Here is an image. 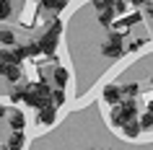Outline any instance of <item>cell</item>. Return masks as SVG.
I'll list each match as a JSON object with an SVG mask.
<instances>
[{
    "instance_id": "1",
    "label": "cell",
    "mask_w": 153,
    "mask_h": 150,
    "mask_svg": "<svg viewBox=\"0 0 153 150\" xmlns=\"http://www.w3.org/2000/svg\"><path fill=\"white\" fill-rule=\"evenodd\" d=\"M60 31H62V24H60V18H55L52 21V26L47 29V34L42 36L36 44H39V55H55V49H57V36H60Z\"/></svg>"
},
{
    "instance_id": "2",
    "label": "cell",
    "mask_w": 153,
    "mask_h": 150,
    "mask_svg": "<svg viewBox=\"0 0 153 150\" xmlns=\"http://www.w3.org/2000/svg\"><path fill=\"white\" fill-rule=\"evenodd\" d=\"M122 52H125V44H122V34H112L109 39L104 41V47H101V55L104 57H122Z\"/></svg>"
},
{
    "instance_id": "3",
    "label": "cell",
    "mask_w": 153,
    "mask_h": 150,
    "mask_svg": "<svg viewBox=\"0 0 153 150\" xmlns=\"http://www.w3.org/2000/svg\"><path fill=\"white\" fill-rule=\"evenodd\" d=\"M120 109V117H122V122L127 124V122H132L135 119V114H137V106H135V101H122V106H117ZM122 124V127H125Z\"/></svg>"
},
{
    "instance_id": "4",
    "label": "cell",
    "mask_w": 153,
    "mask_h": 150,
    "mask_svg": "<svg viewBox=\"0 0 153 150\" xmlns=\"http://www.w3.org/2000/svg\"><path fill=\"white\" fill-rule=\"evenodd\" d=\"M8 124H10V129H13V132H21V129H24V124H26V117L21 114V111H10V114H8Z\"/></svg>"
},
{
    "instance_id": "5",
    "label": "cell",
    "mask_w": 153,
    "mask_h": 150,
    "mask_svg": "<svg viewBox=\"0 0 153 150\" xmlns=\"http://www.w3.org/2000/svg\"><path fill=\"white\" fill-rule=\"evenodd\" d=\"M104 101H109V103H112V106H117V103L122 101L120 86H106V88H104Z\"/></svg>"
},
{
    "instance_id": "6",
    "label": "cell",
    "mask_w": 153,
    "mask_h": 150,
    "mask_svg": "<svg viewBox=\"0 0 153 150\" xmlns=\"http://www.w3.org/2000/svg\"><path fill=\"white\" fill-rule=\"evenodd\" d=\"M24 142H26L24 132H10V137H8V145H5V150H21V148H24Z\"/></svg>"
},
{
    "instance_id": "7",
    "label": "cell",
    "mask_w": 153,
    "mask_h": 150,
    "mask_svg": "<svg viewBox=\"0 0 153 150\" xmlns=\"http://www.w3.org/2000/svg\"><path fill=\"white\" fill-rule=\"evenodd\" d=\"M55 106H44V109H39L36 111V119H39L42 124H52V122H55Z\"/></svg>"
},
{
    "instance_id": "8",
    "label": "cell",
    "mask_w": 153,
    "mask_h": 150,
    "mask_svg": "<svg viewBox=\"0 0 153 150\" xmlns=\"http://www.w3.org/2000/svg\"><path fill=\"white\" fill-rule=\"evenodd\" d=\"M68 78H70V72L65 70V67H55V72H52V80L60 86V91H62V86L68 83Z\"/></svg>"
},
{
    "instance_id": "9",
    "label": "cell",
    "mask_w": 153,
    "mask_h": 150,
    "mask_svg": "<svg viewBox=\"0 0 153 150\" xmlns=\"http://www.w3.org/2000/svg\"><path fill=\"white\" fill-rule=\"evenodd\" d=\"M137 21H140V13H132V16H127L125 21H120V24L114 26V29H117L114 34H120V31H125V29H130V26H135Z\"/></svg>"
},
{
    "instance_id": "10",
    "label": "cell",
    "mask_w": 153,
    "mask_h": 150,
    "mask_svg": "<svg viewBox=\"0 0 153 150\" xmlns=\"http://www.w3.org/2000/svg\"><path fill=\"white\" fill-rule=\"evenodd\" d=\"M122 132L127 134V137H137L143 129H140V124H137V119H132V122H127V124L122 127Z\"/></svg>"
},
{
    "instance_id": "11",
    "label": "cell",
    "mask_w": 153,
    "mask_h": 150,
    "mask_svg": "<svg viewBox=\"0 0 153 150\" xmlns=\"http://www.w3.org/2000/svg\"><path fill=\"white\" fill-rule=\"evenodd\" d=\"M137 91H140V86H137V83H125V86L120 88V93H122V98H125V96H127V101H130V98H132V96H137Z\"/></svg>"
},
{
    "instance_id": "12",
    "label": "cell",
    "mask_w": 153,
    "mask_h": 150,
    "mask_svg": "<svg viewBox=\"0 0 153 150\" xmlns=\"http://www.w3.org/2000/svg\"><path fill=\"white\" fill-rule=\"evenodd\" d=\"M42 8H47V10H55V13H60V10L65 8V3H62V0H42Z\"/></svg>"
},
{
    "instance_id": "13",
    "label": "cell",
    "mask_w": 153,
    "mask_h": 150,
    "mask_svg": "<svg viewBox=\"0 0 153 150\" xmlns=\"http://www.w3.org/2000/svg\"><path fill=\"white\" fill-rule=\"evenodd\" d=\"M62 103H65V93L60 91V88L49 93V106H62Z\"/></svg>"
},
{
    "instance_id": "14",
    "label": "cell",
    "mask_w": 153,
    "mask_h": 150,
    "mask_svg": "<svg viewBox=\"0 0 153 150\" xmlns=\"http://www.w3.org/2000/svg\"><path fill=\"white\" fill-rule=\"evenodd\" d=\"M16 41V34L8 31V29H0V44H5V47H10Z\"/></svg>"
},
{
    "instance_id": "15",
    "label": "cell",
    "mask_w": 153,
    "mask_h": 150,
    "mask_svg": "<svg viewBox=\"0 0 153 150\" xmlns=\"http://www.w3.org/2000/svg\"><path fill=\"white\" fill-rule=\"evenodd\" d=\"M135 8V3H127V0H117V3H112V10H117V13H125V10Z\"/></svg>"
},
{
    "instance_id": "16",
    "label": "cell",
    "mask_w": 153,
    "mask_h": 150,
    "mask_svg": "<svg viewBox=\"0 0 153 150\" xmlns=\"http://www.w3.org/2000/svg\"><path fill=\"white\" fill-rule=\"evenodd\" d=\"M137 124H140V129H153V114H148V111H145L143 117L137 119Z\"/></svg>"
},
{
    "instance_id": "17",
    "label": "cell",
    "mask_w": 153,
    "mask_h": 150,
    "mask_svg": "<svg viewBox=\"0 0 153 150\" xmlns=\"http://www.w3.org/2000/svg\"><path fill=\"white\" fill-rule=\"evenodd\" d=\"M10 13H13V3H8V0H0V21H3V18H8Z\"/></svg>"
},
{
    "instance_id": "18",
    "label": "cell",
    "mask_w": 153,
    "mask_h": 150,
    "mask_svg": "<svg viewBox=\"0 0 153 150\" xmlns=\"http://www.w3.org/2000/svg\"><path fill=\"white\" fill-rule=\"evenodd\" d=\"M24 52H26V57H36L39 55V44L36 41H29V44H24Z\"/></svg>"
},
{
    "instance_id": "19",
    "label": "cell",
    "mask_w": 153,
    "mask_h": 150,
    "mask_svg": "<svg viewBox=\"0 0 153 150\" xmlns=\"http://www.w3.org/2000/svg\"><path fill=\"white\" fill-rule=\"evenodd\" d=\"M24 96H26V88H21V86H18V88H13V91H10V101H24Z\"/></svg>"
},
{
    "instance_id": "20",
    "label": "cell",
    "mask_w": 153,
    "mask_h": 150,
    "mask_svg": "<svg viewBox=\"0 0 153 150\" xmlns=\"http://www.w3.org/2000/svg\"><path fill=\"white\" fill-rule=\"evenodd\" d=\"M112 18H114V10H104V13H99L101 26H112Z\"/></svg>"
},
{
    "instance_id": "21",
    "label": "cell",
    "mask_w": 153,
    "mask_h": 150,
    "mask_svg": "<svg viewBox=\"0 0 153 150\" xmlns=\"http://www.w3.org/2000/svg\"><path fill=\"white\" fill-rule=\"evenodd\" d=\"M5 78H8L10 83H18V80H21V70H18V67H8V72H5Z\"/></svg>"
},
{
    "instance_id": "22",
    "label": "cell",
    "mask_w": 153,
    "mask_h": 150,
    "mask_svg": "<svg viewBox=\"0 0 153 150\" xmlns=\"http://www.w3.org/2000/svg\"><path fill=\"white\" fill-rule=\"evenodd\" d=\"M94 8H96L99 13H104V10H112V0H96V3H94Z\"/></svg>"
},
{
    "instance_id": "23",
    "label": "cell",
    "mask_w": 153,
    "mask_h": 150,
    "mask_svg": "<svg viewBox=\"0 0 153 150\" xmlns=\"http://www.w3.org/2000/svg\"><path fill=\"white\" fill-rule=\"evenodd\" d=\"M8 67H10V65H5V62H0V75H5V72H8Z\"/></svg>"
},
{
    "instance_id": "24",
    "label": "cell",
    "mask_w": 153,
    "mask_h": 150,
    "mask_svg": "<svg viewBox=\"0 0 153 150\" xmlns=\"http://www.w3.org/2000/svg\"><path fill=\"white\" fill-rule=\"evenodd\" d=\"M5 114H8V109H5V106H0V117H5Z\"/></svg>"
},
{
    "instance_id": "25",
    "label": "cell",
    "mask_w": 153,
    "mask_h": 150,
    "mask_svg": "<svg viewBox=\"0 0 153 150\" xmlns=\"http://www.w3.org/2000/svg\"><path fill=\"white\" fill-rule=\"evenodd\" d=\"M148 114H153V101H151V103H148Z\"/></svg>"
},
{
    "instance_id": "26",
    "label": "cell",
    "mask_w": 153,
    "mask_h": 150,
    "mask_svg": "<svg viewBox=\"0 0 153 150\" xmlns=\"http://www.w3.org/2000/svg\"><path fill=\"white\" fill-rule=\"evenodd\" d=\"M151 83H153V75H151Z\"/></svg>"
},
{
    "instance_id": "27",
    "label": "cell",
    "mask_w": 153,
    "mask_h": 150,
    "mask_svg": "<svg viewBox=\"0 0 153 150\" xmlns=\"http://www.w3.org/2000/svg\"><path fill=\"white\" fill-rule=\"evenodd\" d=\"M0 150H5V148H0Z\"/></svg>"
}]
</instances>
